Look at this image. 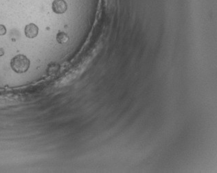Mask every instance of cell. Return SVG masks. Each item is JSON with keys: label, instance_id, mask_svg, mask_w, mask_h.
I'll return each mask as SVG.
<instances>
[{"label": "cell", "instance_id": "1", "mask_svg": "<svg viewBox=\"0 0 217 173\" xmlns=\"http://www.w3.org/2000/svg\"><path fill=\"white\" fill-rule=\"evenodd\" d=\"M30 64V60L23 54L15 56L10 61V65L13 71L18 74H22L27 71L29 69Z\"/></svg>", "mask_w": 217, "mask_h": 173}, {"label": "cell", "instance_id": "3", "mask_svg": "<svg viewBox=\"0 0 217 173\" xmlns=\"http://www.w3.org/2000/svg\"><path fill=\"white\" fill-rule=\"evenodd\" d=\"M39 28L34 24H30L25 28V35L28 38L32 39L36 37L38 35Z\"/></svg>", "mask_w": 217, "mask_h": 173}, {"label": "cell", "instance_id": "6", "mask_svg": "<svg viewBox=\"0 0 217 173\" xmlns=\"http://www.w3.org/2000/svg\"><path fill=\"white\" fill-rule=\"evenodd\" d=\"M3 54H4V51L2 48H0V56H3Z\"/></svg>", "mask_w": 217, "mask_h": 173}, {"label": "cell", "instance_id": "5", "mask_svg": "<svg viewBox=\"0 0 217 173\" xmlns=\"http://www.w3.org/2000/svg\"><path fill=\"white\" fill-rule=\"evenodd\" d=\"M6 33V28L3 25H0V36L4 35Z\"/></svg>", "mask_w": 217, "mask_h": 173}, {"label": "cell", "instance_id": "4", "mask_svg": "<svg viewBox=\"0 0 217 173\" xmlns=\"http://www.w3.org/2000/svg\"><path fill=\"white\" fill-rule=\"evenodd\" d=\"M69 40V37L65 33H59L57 35V41L59 43L63 44L67 42Z\"/></svg>", "mask_w": 217, "mask_h": 173}, {"label": "cell", "instance_id": "2", "mask_svg": "<svg viewBox=\"0 0 217 173\" xmlns=\"http://www.w3.org/2000/svg\"><path fill=\"white\" fill-rule=\"evenodd\" d=\"M67 8V3L64 0H54L52 3V10L57 14H62Z\"/></svg>", "mask_w": 217, "mask_h": 173}]
</instances>
